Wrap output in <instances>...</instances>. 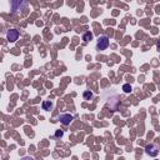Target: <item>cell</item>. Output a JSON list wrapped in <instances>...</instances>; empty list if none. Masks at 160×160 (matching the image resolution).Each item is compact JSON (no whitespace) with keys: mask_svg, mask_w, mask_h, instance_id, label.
<instances>
[{"mask_svg":"<svg viewBox=\"0 0 160 160\" xmlns=\"http://www.w3.org/2000/svg\"><path fill=\"white\" fill-rule=\"evenodd\" d=\"M108 46H109V38H108L106 35L99 36L98 40H96V45H95L96 50H98V51H101V50L108 49Z\"/></svg>","mask_w":160,"mask_h":160,"instance_id":"1","label":"cell"},{"mask_svg":"<svg viewBox=\"0 0 160 160\" xmlns=\"http://www.w3.org/2000/svg\"><path fill=\"white\" fill-rule=\"evenodd\" d=\"M26 6H28V2L26 1H18V0H15V1H11L10 2V8H11L12 12H18L19 10H22Z\"/></svg>","mask_w":160,"mask_h":160,"instance_id":"2","label":"cell"},{"mask_svg":"<svg viewBox=\"0 0 160 160\" xmlns=\"http://www.w3.org/2000/svg\"><path fill=\"white\" fill-rule=\"evenodd\" d=\"M159 146L156 145V144H149V145H146V148H145V152H146V155H149V156H156L158 154H159Z\"/></svg>","mask_w":160,"mask_h":160,"instance_id":"3","label":"cell"},{"mask_svg":"<svg viewBox=\"0 0 160 160\" xmlns=\"http://www.w3.org/2000/svg\"><path fill=\"white\" fill-rule=\"evenodd\" d=\"M6 39L10 41V42H15L18 39H19V31L16 29H9L6 31Z\"/></svg>","mask_w":160,"mask_h":160,"instance_id":"4","label":"cell"},{"mask_svg":"<svg viewBox=\"0 0 160 160\" xmlns=\"http://www.w3.org/2000/svg\"><path fill=\"white\" fill-rule=\"evenodd\" d=\"M58 120H59L62 125H70L71 121L74 120V116L70 115V114H60V115L58 116Z\"/></svg>","mask_w":160,"mask_h":160,"instance_id":"5","label":"cell"},{"mask_svg":"<svg viewBox=\"0 0 160 160\" xmlns=\"http://www.w3.org/2000/svg\"><path fill=\"white\" fill-rule=\"evenodd\" d=\"M41 108H42V110H45V111H50V110H52L54 104H52L50 100H45V101H42Z\"/></svg>","mask_w":160,"mask_h":160,"instance_id":"6","label":"cell"},{"mask_svg":"<svg viewBox=\"0 0 160 160\" xmlns=\"http://www.w3.org/2000/svg\"><path fill=\"white\" fill-rule=\"evenodd\" d=\"M82 40H84V42H88V41L92 40V32L91 31H85L82 34Z\"/></svg>","mask_w":160,"mask_h":160,"instance_id":"7","label":"cell"},{"mask_svg":"<svg viewBox=\"0 0 160 160\" xmlns=\"http://www.w3.org/2000/svg\"><path fill=\"white\" fill-rule=\"evenodd\" d=\"M82 96H84L85 100H91V99L94 98V94H92L90 90H85L84 94H82Z\"/></svg>","mask_w":160,"mask_h":160,"instance_id":"8","label":"cell"},{"mask_svg":"<svg viewBox=\"0 0 160 160\" xmlns=\"http://www.w3.org/2000/svg\"><path fill=\"white\" fill-rule=\"evenodd\" d=\"M122 90H124V92H131V90H132V88H131V85L130 84H124L122 85Z\"/></svg>","mask_w":160,"mask_h":160,"instance_id":"9","label":"cell"},{"mask_svg":"<svg viewBox=\"0 0 160 160\" xmlns=\"http://www.w3.org/2000/svg\"><path fill=\"white\" fill-rule=\"evenodd\" d=\"M55 136H56V138H59V136L61 138V136H62V131H56V134H55Z\"/></svg>","mask_w":160,"mask_h":160,"instance_id":"10","label":"cell"},{"mask_svg":"<svg viewBox=\"0 0 160 160\" xmlns=\"http://www.w3.org/2000/svg\"><path fill=\"white\" fill-rule=\"evenodd\" d=\"M21 160H35L34 158H31V156H25V158H22Z\"/></svg>","mask_w":160,"mask_h":160,"instance_id":"11","label":"cell"},{"mask_svg":"<svg viewBox=\"0 0 160 160\" xmlns=\"http://www.w3.org/2000/svg\"><path fill=\"white\" fill-rule=\"evenodd\" d=\"M158 44H159V48H160V38H159V42Z\"/></svg>","mask_w":160,"mask_h":160,"instance_id":"12","label":"cell"}]
</instances>
